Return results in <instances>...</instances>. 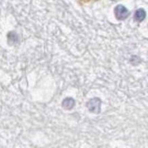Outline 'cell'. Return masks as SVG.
<instances>
[{
  "mask_svg": "<svg viewBox=\"0 0 148 148\" xmlns=\"http://www.w3.org/2000/svg\"><path fill=\"white\" fill-rule=\"evenodd\" d=\"M115 16L117 19L119 21H122L127 18L129 15L128 10L124 5H117L114 9Z\"/></svg>",
  "mask_w": 148,
  "mask_h": 148,
  "instance_id": "cell-1",
  "label": "cell"
},
{
  "mask_svg": "<svg viewBox=\"0 0 148 148\" xmlns=\"http://www.w3.org/2000/svg\"><path fill=\"white\" fill-rule=\"evenodd\" d=\"M100 100L98 98H94V99L91 100L89 102L88 108L89 110L92 111L93 113L100 111Z\"/></svg>",
  "mask_w": 148,
  "mask_h": 148,
  "instance_id": "cell-2",
  "label": "cell"
},
{
  "mask_svg": "<svg viewBox=\"0 0 148 148\" xmlns=\"http://www.w3.org/2000/svg\"><path fill=\"white\" fill-rule=\"evenodd\" d=\"M146 16L145 11L143 8H139L134 13V20L137 22H141L145 19Z\"/></svg>",
  "mask_w": 148,
  "mask_h": 148,
  "instance_id": "cell-3",
  "label": "cell"
},
{
  "mask_svg": "<svg viewBox=\"0 0 148 148\" xmlns=\"http://www.w3.org/2000/svg\"><path fill=\"white\" fill-rule=\"evenodd\" d=\"M62 105H63V107L64 108H66V109H71L74 107V105H75V100L71 98H66V99L64 100Z\"/></svg>",
  "mask_w": 148,
  "mask_h": 148,
  "instance_id": "cell-4",
  "label": "cell"
},
{
  "mask_svg": "<svg viewBox=\"0 0 148 148\" xmlns=\"http://www.w3.org/2000/svg\"><path fill=\"white\" fill-rule=\"evenodd\" d=\"M79 3H89L91 2V1H97V0H77Z\"/></svg>",
  "mask_w": 148,
  "mask_h": 148,
  "instance_id": "cell-5",
  "label": "cell"
}]
</instances>
